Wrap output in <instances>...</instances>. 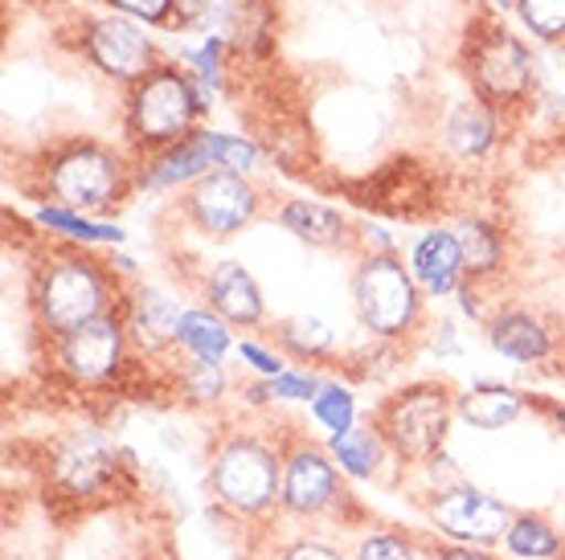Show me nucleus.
<instances>
[{
  "instance_id": "obj_14",
  "label": "nucleus",
  "mask_w": 565,
  "mask_h": 560,
  "mask_svg": "<svg viewBox=\"0 0 565 560\" xmlns=\"http://www.w3.org/2000/svg\"><path fill=\"white\" fill-rule=\"evenodd\" d=\"M459 270H463V250L455 234H426L414 246V279L423 282L430 294H447L459 287Z\"/></svg>"
},
{
  "instance_id": "obj_34",
  "label": "nucleus",
  "mask_w": 565,
  "mask_h": 560,
  "mask_svg": "<svg viewBox=\"0 0 565 560\" xmlns=\"http://www.w3.org/2000/svg\"><path fill=\"white\" fill-rule=\"evenodd\" d=\"M279 560H344L337 548L320 545V540H296L291 548H282Z\"/></svg>"
},
{
  "instance_id": "obj_31",
  "label": "nucleus",
  "mask_w": 565,
  "mask_h": 560,
  "mask_svg": "<svg viewBox=\"0 0 565 560\" xmlns=\"http://www.w3.org/2000/svg\"><path fill=\"white\" fill-rule=\"evenodd\" d=\"M42 217V225H54V229H62V234H71V238H83V241H103V238H124L115 225H95V222H83V217H74V213L66 209H42L38 213Z\"/></svg>"
},
{
  "instance_id": "obj_8",
  "label": "nucleus",
  "mask_w": 565,
  "mask_h": 560,
  "mask_svg": "<svg viewBox=\"0 0 565 560\" xmlns=\"http://www.w3.org/2000/svg\"><path fill=\"white\" fill-rule=\"evenodd\" d=\"M189 209H193V217H198L205 234L230 238L255 217L258 201L255 189L242 181L238 172H210V176H201L193 196H189Z\"/></svg>"
},
{
  "instance_id": "obj_10",
  "label": "nucleus",
  "mask_w": 565,
  "mask_h": 560,
  "mask_svg": "<svg viewBox=\"0 0 565 560\" xmlns=\"http://www.w3.org/2000/svg\"><path fill=\"white\" fill-rule=\"evenodd\" d=\"M471 66H476V83L488 98H500V103H509V98H521L529 90V78H533V66H529V54H524V45L509 33H488L480 37L476 45V57H471Z\"/></svg>"
},
{
  "instance_id": "obj_3",
  "label": "nucleus",
  "mask_w": 565,
  "mask_h": 560,
  "mask_svg": "<svg viewBox=\"0 0 565 560\" xmlns=\"http://www.w3.org/2000/svg\"><path fill=\"white\" fill-rule=\"evenodd\" d=\"M103 303H107V282L90 262H78V258L54 262L38 287V308H42L45 327H54L62 336L99 320Z\"/></svg>"
},
{
  "instance_id": "obj_5",
  "label": "nucleus",
  "mask_w": 565,
  "mask_h": 560,
  "mask_svg": "<svg viewBox=\"0 0 565 560\" xmlns=\"http://www.w3.org/2000/svg\"><path fill=\"white\" fill-rule=\"evenodd\" d=\"M198 90L189 86L177 71L148 74L143 86L131 98V136L143 143H169L189 131L193 115H198Z\"/></svg>"
},
{
  "instance_id": "obj_37",
  "label": "nucleus",
  "mask_w": 565,
  "mask_h": 560,
  "mask_svg": "<svg viewBox=\"0 0 565 560\" xmlns=\"http://www.w3.org/2000/svg\"><path fill=\"white\" fill-rule=\"evenodd\" d=\"M435 560H492V557H483V552H476L471 545H451V548H438Z\"/></svg>"
},
{
  "instance_id": "obj_27",
  "label": "nucleus",
  "mask_w": 565,
  "mask_h": 560,
  "mask_svg": "<svg viewBox=\"0 0 565 560\" xmlns=\"http://www.w3.org/2000/svg\"><path fill=\"white\" fill-rule=\"evenodd\" d=\"M279 344L291 348L296 356H320L332 344V332L320 320H287L279 327Z\"/></svg>"
},
{
  "instance_id": "obj_23",
  "label": "nucleus",
  "mask_w": 565,
  "mask_h": 560,
  "mask_svg": "<svg viewBox=\"0 0 565 560\" xmlns=\"http://www.w3.org/2000/svg\"><path fill=\"white\" fill-rule=\"evenodd\" d=\"M177 340H181L198 360H222V352L230 348L226 323L217 320V315H210V311H184L181 327H177Z\"/></svg>"
},
{
  "instance_id": "obj_38",
  "label": "nucleus",
  "mask_w": 565,
  "mask_h": 560,
  "mask_svg": "<svg viewBox=\"0 0 565 560\" xmlns=\"http://www.w3.org/2000/svg\"><path fill=\"white\" fill-rule=\"evenodd\" d=\"M557 426H562V434H565V406H557Z\"/></svg>"
},
{
  "instance_id": "obj_1",
  "label": "nucleus",
  "mask_w": 565,
  "mask_h": 560,
  "mask_svg": "<svg viewBox=\"0 0 565 560\" xmlns=\"http://www.w3.org/2000/svg\"><path fill=\"white\" fill-rule=\"evenodd\" d=\"M210 483H213V495L230 511H238V516L267 511L282 487L275 454L263 442H255V438H234V442H226V446L217 450Z\"/></svg>"
},
{
  "instance_id": "obj_9",
  "label": "nucleus",
  "mask_w": 565,
  "mask_h": 560,
  "mask_svg": "<svg viewBox=\"0 0 565 560\" xmlns=\"http://www.w3.org/2000/svg\"><path fill=\"white\" fill-rule=\"evenodd\" d=\"M57 360L74 380H107L124 360V327L107 315L83 323L78 332L62 336Z\"/></svg>"
},
{
  "instance_id": "obj_22",
  "label": "nucleus",
  "mask_w": 565,
  "mask_h": 560,
  "mask_svg": "<svg viewBox=\"0 0 565 560\" xmlns=\"http://www.w3.org/2000/svg\"><path fill=\"white\" fill-rule=\"evenodd\" d=\"M382 430H349V434L332 438V459L340 463V471L353 478H369L382 463Z\"/></svg>"
},
{
  "instance_id": "obj_4",
  "label": "nucleus",
  "mask_w": 565,
  "mask_h": 560,
  "mask_svg": "<svg viewBox=\"0 0 565 560\" xmlns=\"http://www.w3.org/2000/svg\"><path fill=\"white\" fill-rule=\"evenodd\" d=\"M451 426V401L443 389H411L382 409L377 430L402 459H430Z\"/></svg>"
},
{
  "instance_id": "obj_35",
  "label": "nucleus",
  "mask_w": 565,
  "mask_h": 560,
  "mask_svg": "<svg viewBox=\"0 0 565 560\" xmlns=\"http://www.w3.org/2000/svg\"><path fill=\"white\" fill-rule=\"evenodd\" d=\"M111 4H119L124 13L143 17V21H164L172 9V0H111Z\"/></svg>"
},
{
  "instance_id": "obj_26",
  "label": "nucleus",
  "mask_w": 565,
  "mask_h": 560,
  "mask_svg": "<svg viewBox=\"0 0 565 560\" xmlns=\"http://www.w3.org/2000/svg\"><path fill=\"white\" fill-rule=\"evenodd\" d=\"M311 413L316 421L324 426L328 434H349L356 421V406H353V392L340 389V385H320V392L311 397Z\"/></svg>"
},
{
  "instance_id": "obj_30",
  "label": "nucleus",
  "mask_w": 565,
  "mask_h": 560,
  "mask_svg": "<svg viewBox=\"0 0 565 560\" xmlns=\"http://www.w3.org/2000/svg\"><path fill=\"white\" fill-rule=\"evenodd\" d=\"M226 389V377H222V365L217 360H193L184 368V392L193 401H217Z\"/></svg>"
},
{
  "instance_id": "obj_6",
  "label": "nucleus",
  "mask_w": 565,
  "mask_h": 560,
  "mask_svg": "<svg viewBox=\"0 0 565 560\" xmlns=\"http://www.w3.org/2000/svg\"><path fill=\"white\" fill-rule=\"evenodd\" d=\"M119 184H124V172H119V160L111 152H103L95 143H83V148H71L50 172V189L62 205L71 209H95V205H111L119 196Z\"/></svg>"
},
{
  "instance_id": "obj_18",
  "label": "nucleus",
  "mask_w": 565,
  "mask_h": 560,
  "mask_svg": "<svg viewBox=\"0 0 565 560\" xmlns=\"http://www.w3.org/2000/svg\"><path fill=\"white\" fill-rule=\"evenodd\" d=\"M210 164H213V155H210V148H205V136H184L172 152H164L152 169L143 172V181L156 184V189H169V184H181V181L201 176Z\"/></svg>"
},
{
  "instance_id": "obj_32",
  "label": "nucleus",
  "mask_w": 565,
  "mask_h": 560,
  "mask_svg": "<svg viewBox=\"0 0 565 560\" xmlns=\"http://www.w3.org/2000/svg\"><path fill=\"white\" fill-rule=\"evenodd\" d=\"M356 560H414V548L397 536H369L365 545L356 548Z\"/></svg>"
},
{
  "instance_id": "obj_2",
  "label": "nucleus",
  "mask_w": 565,
  "mask_h": 560,
  "mask_svg": "<svg viewBox=\"0 0 565 560\" xmlns=\"http://www.w3.org/2000/svg\"><path fill=\"white\" fill-rule=\"evenodd\" d=\"M353 299L373 336H402L418 315V294H414V274L390 258V254H373L361 262L353 279Z\"/></svg>"
},
{
  "instance_id": "obj_25",
  "label": "nucleus",
  "mask_w": 565,
  "mask_h": 560,
  "mask_svg": "<svg viewBox=\"0 0 565 560\" xmlns=\"http://www.w3.org/2000/svg\"><path fill=\"white\" fill-rule=\"evenodd\" d=\"M504 545H509L512 557H524V560H545L557 552V532H553L545 519L537 516H521L512 519L509 536H504Z\"/></svg>"
},
{
  "instance_id": "obj_11",
  "label": "nucleus",
  "mask_w": 565,
  "mask_h": 560,
  "mask_svg": "<svg viewBox=\"0 0 565 560\" xmlns=\"http://www.w3.org/2000/svg\"><path fill=\"white\" fill-rule=\"evenodd\" d=\"M279 499L287 511L296 516H316L340 499L337 495V471L328 463L320 450L299 446L287 454V466H282V487Z\"/></svg>"
},
{
  "instance_id": "obj_20",
  "label": "nucleus",
  "mask_w": 565,
  "mask_h": 560,
  "mask_svg": "<svg viewBox=\"0 0 565 560\" xmlns=\"http://www.w3.org/2000/svg\"><path fill=\"white\" fill-rule=\"evenodd\" d=\"M495 136L492 111L483 103H459L447 119V140L459 155H480L488 152V143Z\"/></svg>"
},
{
  "instance_id": "obj_24",
  "label": "nucleus",
  "mask_w": 565,
  "mask_h": 560,
  "mask_svg": "<svg viewBox=\"0 0 565 560\" xmlns=\"http://www.w3.org/2000/svg\"><path fill=\"white\" fill-rule=\"evenodd\" d=\"M455 238H459V250H463V270H471V274H492L500 267L504 241H500V234H495L492 225L467 222Z\"/></svg>"
},
{
  "instance_id": "obj_15",
  "label": "nucleus",
  "mask_w": 565,
  "mask_h": 560,
  "mask_svg": "<svg viewBox=\"0 0 565 560\" xmlns=\"http://www.w3.org/2000/svg\"><path fill=\"white\" fill-rule=\"evenodd\" d=\"M210 299L217 315H226L234 323H255L263 315V294H258L255 279L238 267V262H222L210 274Z\"/></svg>"
},
{
  "instance_id": "obj_28",
  "label": "nucleus",
  "mask_w": 565,
  "mask_h": 560,
  "mask_svg": "<svg viewBox=\"0 0 565 560\" xmlns=\"http://www.w3.org/2000/svg\"><path fill=\"white\" fill-rule=\"evenodd\" d=\"M205 148L213 155V169H226V172H246L255 164V148L242 140V136H205Z\"/></svg>"
},
{
  "instance_id": "obj_13",
  "label": "nucleus",
  "mask_w": 565,
  "mask_h": 560,
  "mask_svg": "<svg viewBox=\"0 0 565 560\" xmlns=\"http://www.w3.org/2000/svg\"><path fill=\"white\" fill-rule=\"evenodd\" d=\"M54 475L71 495H99L115 475V450L95 434L71 438L54 459Z\"/></svg>"
},
{
  "instance_id": "obj_21",
  "label": "nucleus",
  "mask_w": 565,
  "mask_h": 560,
  "mask_svg": "<svg viewBox=\"0 0 565 560\" xmlns=\"http://www.w3.org/2000/svg\"><path fill=\"white\" fill-rule=\"evenodd\" d=\"M459 413H463L471 426H480V430H500V426L516 421V413H521V397H516L512 389L483 385V389L459 397Z\"/></svg>"
},
{
  "instance_id": "obj_19",
  "label": "nucleus",
  "mask_w": 565,
  "mask_h": 560,
  "mask_svg": "<svg viewBox=\"0 0 565 560\" xmlns=\"http://www.w3.org/2000/svg\"><path fill=\"white\" fill-rule=\"evenodd\" d=\"M282 225L303 238L308 246H337L344 238V222H340V213L324 209V205H311V201H291V205H282Z\"/></svg>"
},
{
  "instance_id": "obj_36",
  "label": "nucleus",
  "mask_w": 565,
  "mask_h": 560,
  "mask_svg": "<svg viewBox=\"0 0 565 560\" xmlns=\"http://www.w3.org/2000/svg\"><path fill=\"white\" fill-rule=\"evenodd\" d=\"M242 356H246V360H250V365H255L258 373H263V377H279V373H282L279 360H275L270 352L258 348V344H242Z\"/></svg>"
},
{
  "instance_id": "obj_33",
  "label": "nucleus",
  "mask_w": 565,
  "mask_h": 560,
  "mask_svg": "<svg viewBox=\"0 0 565 560\" xmlns=\"http://www.w3.org/2000/svg\"><path fill=\"white\" fill-rule=\"evenodd\" d=\"M267 392L270 397H282V401H308V397L320 392V385L311 377H303V373H279V377H270Z\"/></svg>"
},
{
  "instance_id": "obj_16",
  "label": "nucleus",
  "mask_w": 565,
  "mask_h": 560,
  "mask_svg": "<svg viewBox=\"0 0 565 560\" xmlns=\"http://www.w3.org/2000/svg\"><path fill=\"white\" fill-rule=\"evenodd\" d=\"M488 340H492V348L500 352V356H509V360H516V365L541 360V356L550 352V332H545L533 315H521V311L500 315V320L492 323Z\"/></svg>"
},
{
  "instance_id": "obj_29",
  "label": "nucleus",
  "mask_w": 565,
  "mask_h": 560,
  "mask_svg": "<svg viewBox=\"0 0 565 560\" xmlns=\"http://www.w3.org/2000/svg\"><path fill=\"white\" fill-rule=\"evenodd\" d=\"M521 17L537 37H562L565 33V0H521Z\"/></svg>"
},
{
  "instance_id": "obj_12",
  "label": "nucleus",
  "mask_w": 565,
  "mask_h": 560,
  "mask_svg": "<svg viewBox=\"0 0 565 560\" xmlns=\"http://www.w3.org/2000/svg\"><path fill=\"white\" fill-rule=\"evenodd\" d=\"M90 57L115 78H143L152 66V45L131 21L107 17L90 29Z\"/></svg>"
},
{
  "instance_id": "obj_7",
  "label": "nucleus",
  "mask_w": 565,
  "mask_h": 560,
  "mask_svg": "<svg viewBox=\"0 0 565 560\" xmlns=\"http://www.w3.org/2000/svg\"><path fill=\"white\" fill-rule=\"evenodd\" d=\"M430 519L438 524V532H447L459 545H488L509 536L512 516L504 511V504L488 499L476 487H451L438 491V499L430 504Z\"/></svg>"
},
{
  "instance_id": "obj_17",
  "label": "nucleus",
  "mask_w": 565,
  "mask_h": 560,
  "mask_svg": "<svg viewBox=\"0 0 565 560\" xmlns=\"http://www.w3.org/2000/svg\"><path fill=\"white\" fill-rule=\"evenodd\" d=\"M131 336L143 348H164L169 340H177V327H181V311L172 299H164L160 291H140L136 303H131Z\"/></svg>"
}]
</instances>
